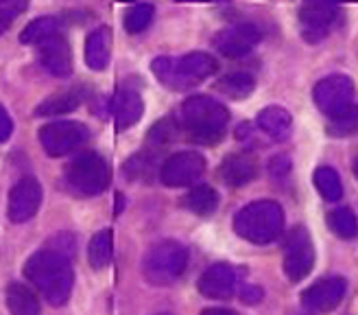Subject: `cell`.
<instances>
[{"label":"cell","instance_id":"6da1fadb","mask_svg":"<svg viewBox=\"0 0 358 315\" xmlns=\"http://www.w3.org/2000/svg\"><path fill=\"white\" fill-rule=\"evenodd\" d=\"M24 276L52 307H64L70 300V293H73L75 285V272L66 254L52 248L35 252L27 260Z\"/></svg>","mask_w":358,"mask_h":315},{"label":"cell","instance_id":"7a4b0ae2","mask_svg":"<svg viewBox=\"0 0 358 315\" xmlns=\"http://www.w3.org/2000/svg\"><path fill=\"white\" fill-rule=\"evenodd\" d=\"M229 122L225 105L208 94H194L179 110V125L196 145H217L223 140Z\"/></svg>","mask_w":358,"mask_h":315},{"label":"cell","instance_id":"3957f363","mask_svg":"<svg viewBox=\"0 0 358 315\" xmlns=\"http://www.w3.org/2000/svg\"><path fill=\"white\" fill-rule=\"evenodd\" d=\"M151 70L157 81L166 85L169 90L184 92L217 73L219 62L208 52L194 50L184 57H157L153 59Z\"/></svg>","mask_w":358,"mask_h":315},{"label":"cell","instance_id":"277c9868","mask_svg":"<svg viewBox=\"0 0 358 315\" xmlns=\"http://www.w3.org/2000/svg\"><path fill=\"white\" fill-rule=\"evenodd\" d=\"M282 230L284 210L273 200H258L247 204L234 217V232L254 245H266L275 241Z\"/></svg>","mask_w":358,"mask_h":315},{"label":"cell","instance_id":"5b68a950","mask_svg":"<svg viewBox=\"0 0 358 315\" xmlns=\"http://www.w3.org/2000/svg\"><path fill=\"white\" fill-rule=\"evenodd\" d=\"M66 188L77 197H96L110 184V164L96 151L79 153L66 167Z\"/></svg>","mask_w":358,"mask_h":315},{"label":"cell","instance_id":"8992f818","mask_svg":"<svg viewBox=\"0 0 358 315\" xmlns=\"http://www.w3.org/2000/svg\"><path fill=\"white\" fill-rule=\"evenodd\" d=\"M188 267V250L179 241L155 243L142 260V274L151 285H173Z\"/></svg>","mask_w":358,"mask_h":315},{"label":"cell","instance_id":"52a82bcc","mask_svg":"<svg viewBox=\"0 0 358 315\" xmlns=\"http://www.w3.org/2000/svg\"><path fill=\"white\" fill-rule=\"evenodd\" d=\"M315 267V245L313 237L303 225L291 227L284 241V274L291 283H299Z\"/></svg>","mask_w":358,"mask_h":315},{"label":"cell","instance_id":"ba28073f","mask_svg":"<svg viewBox=\"0 0 358 315\" xmlns=\"http://www.w3.org/2000/svg\"><path fill=\"white\" fill-rule=\"evenodd\" d=\"M90 138V130L79 120H55L40 130V143L52 158L66 155Z\"/></svg>","mask_w":358,"mask_h":315},{"label":"cell","instance_id":"9c48e42d","mask_svg":"<svg viewBox=\"0 0 358 315\" xmlns=\"http://www.w3.org/2000/svg\"><path fill=\"white\" fill-rule=\"evenodd\" d=\"M313 97H315L317 108L326 116H330V118L341 116L343 112H348L352 108L354 83L345 75H330L315 85Z\"/></svg>","mask_w":358,"mask_h":315},{"label":"cell","instance_id":"30bf717a","mask_svg":"<svg viewBox=\"0 0 358 315\" xmlns=\"http://www.w3.org/2000/svg\"><path fill=\"white\" fill-rule=\"evenodd\" d=\"M206 171V160L196 151H179L173 153L159 169V180L171 188L190 186L201 178Z\"/></svg>","mask_w":358,"mask_h":315},{"label":"cell","instance_id":"8fae6325","mask_svg":"<svg viewBox=\"0 0 358 315\" xmlns=\"http://www.w3.org/2000/svg\"><path fill=\"white\" fill-rule=\"evenodd\" d=\"M338 22V9L336 5L328 3H306L303 0V7L299 11V27L301 35L306 42H321L326 40L332 33V29Z\"/></svg>","mask_w":358,"mask_h":315},{"label":"cell","instance_id":"7c38bea8","mask_svg":"<svg viewBox=\"0 0 358 315\" xmlns=\"http://www.w3.org/2000/svg\"><path fill=\"white\" fill-rule=\"evenodd\" d=\"M42 204V184L27 175L17 184H13L9 192V204H7V213L13 223H24L38 215Z\"/></svg>","mask_w":358,"mask_h":315},{"label":"cell","instance_id":"4fadbf2b","mask_svg":"<svg viewBox=\"0 0 358 315\" xmlns=\"http://www.w3.org/2000/svg\"><path fill=\"white\" fill-rule=\"evenodd\" d=\"M348 283L343 276H328L317 280L301 293V304L313 313H330L341 304Z\"/></svg>","mask_w":358,"mask_h":315},{"label":"cell","instance_id":"5bb4252c","mask_svg":"<svg viewBox=\"0 0 358 315\" xmlns=\"http://www.w3.org/2000/svg\"><path fill=\"white\" fill-rule=\"evenodd\" d=\"M260 38L262 35L258 27L243 22V24L227 27L214 35V48L221 55L236 59V57H245L247 52H252V48L260 42Z\"/></svg>","mask_w":358,"mask_h":315},{"label":"cell","instance_id":"9a60e30c","mask_svg":"<svg viewBox=\"0 0 358 315\" xmlns=\"http://www.w3.org/2000/svg\"><path fill=\"white\" fill-rule=\"evenodd\" d=\"M241 285V270L227 265V262H217L208 267L199 278V291L210 300H227L236 293Z\"/></svg>","mask_w":358,"mask_h":315},{"label":"cell","instance_id":"2e32d148","mask_svg":"<svg viewBox=\"0 0 358 315\" xmlns=\"http://www.w3.org/2000/svg\"><path fill=\"white\" fill-rule=\"evenodd\" d=\"M40 62L52 77H70L73 73V50L62 33L40 42Z\"/></svg>","mask_w":358,"mask_h":315},{"label":"cell","instance_id":"e0dca14e","mask_svg":"<svg viewBox=\"0 0 358 315\" xmlns=\"http://www.w3.org/2000/svg\"><path fill=\"white\" fill-rule=\"evenodd\" d=\"M219 175L221 180L227 184V186H245L252 180L258 178V160L256 155L252 153H231L227 155L221 169H219Z\"/></svg>","mask_w":358,"mask_h":315},{"label":"cell","instance_id":"ac0fdd59","mask_svg":"<svg viewBox=\"0 0 358 315\" xmlns=\"http://www.w3.org/2000/svg\"><path fill=\"white\" fill-rule=\"evenodd\" d=\"M112 108H114V118H116L118 130H129L142 118V114H145L142 97L136 90H131V88H120L114 97Z\"/></svg>","mask_w":358,"mask_h":315},{"label":"cell","instance_id":"d6986e66","mask_svg":"<svg viewBox=\"0 0 358 315\" xmlns=\"http://www.w3.org/2000/svg\"><path fill=\"white\" fill-rule=\"evenodd\" d=\"M112 55V31L107 27H99L90 33L85 42V64L92 70H103L110 64Z\"/></svg>","mask_w":358,"mask_h":315},{"label":"cell","instance_id":"ffe728a7","mask_svg":"<svg viewBox=\"0 0 358 315\" xmlns=\"http://www.w3.org/2000/svg\"><path fill=\"white\" fill-rule=\"evenodd\" d=\"M258 127L268 136L278 140V143H284L289 138L291 130H293V116L286 112L284 108H278V105H271V108H264L258 114Z\"/></svg>","mask_w":358,"mask_h":315},{"label":"cell","instance_id":"44dd1931","mask_svg":"<svg viewBox=\"0 0 358 315\" xmlns=\"http://www.w3.org/2000/svg\"><path fill=\"white\" fill-rule=\"evenodd\" d=\"M7 307L11 315H40L38 295L22 283H13L7 287Z\"/></svg>","mask_w":358,"mask_h":315},{"label":"cell","instance_id":"7402d4cb","mask_svg":"<svg viewBox=\"0 0 358 315\" xmlns=\"http://www.w3.org/2000/svg\"><path fill=\"white\" fill-rule=\"evenodd\" d=\"M83 101V92L79 88H73V90H66V92H57L48 99H44L40 103V108L35 110L38 116H55V114H66V112H73L77 110Z\"/></svg>","mask_w":358,"mask_h":315},{"label":"cell","instance_id":"603a6c76","mask_svg":"<svg viewBox=\"0 0 358 315\" xmlns=\"http://www.w3.org/2000/svg\"><path fill=\"white\" fill-rule=\"evenodd\" d=\"M184 206L190 210V213L199 215V217H208L212 215L219 206V192L212 186H194L188 195L184 197Z\"/></svg>","mask_w":358,"mask_h":315},{"label":"cell","instance_id":"cb8c5ba5","mask_svg":"<svg viewBox=\"0 0 358 315\" xmlns=\"http://www.w3.org/2000/svg\"><path fill=\"white\" fill-rule=\"evenodd\" d=\"M62 31V22L59 18H52V15H42V18H35L33 22H29L22 33H20V42L22 44H40L52 35H57Z\"/></svg>","mask_w":358,"mask_h":315},{"label":"cell","instance_id":"d4e9b609","mask_svg":"<svg viewBox=\"0 0 358 315\" xmlns=\"http://www.w3.org/2000/svg\"><path fill=\"white\" fill-rule=\"evenodd\" d=\"M217 90L227 99H247L256 90V79L249 73H229L217 81Z\"/></svg>","mask_w":358,"mask_h":315},{"label":"cell","instance_id":"484cf974","mask_svg":"<svg viewBox=\"0 0 358 315\" xmlns=\"http://www.w3.org/2000/svg\"><path fill=\"white\" fill-rule=\"evenodd\" d=\"M114 254V234L112 230H101L92 237L87 245V260L94 270H103L110 265Z\"/></svg>","mask_w":358,"mask_h":315},{"label":"cell","instance_id":"4316f807","mask_svg":"<svg viewBox=\"0 0 358 315\" xmlns=\"http://www.w3.org/2000/svg\"><path fill=\"white\" fill-rule=\"evenodd\" d=\"M315 186L321 192V197L328 202H336L343 195L341 178H338V173L332 167H319L315 171Z\"/></svg>","mask_w":358,"mask_h":315},{"label":"cell","instance_id":"83f0119b","mask_svg":"<svg viewBox=\"0 0 358 315\" xmlns=\"http://www.w3.org/2000/svg\"><path fill=\"white\" fill-rule=\"evenodd\" d=\"M328 227L341 239H356L358 237V219L352 208H336L328 215Z\"/></svg>","mask_w":358,"mask_h":315},{"label":"cell","instance_id":"f1b7e54d","mask_svg":"<svg viewBox=\"0 0 358 315\" xmlns=\"http://www.w3.org/2000/svg\"><path fill=\"white\" fill-rule=\"evenodd\" d=\"M155 15V9L153 5H147V3H140V5H134L127 13H124V29L129 33H140L145 31L151 20Z\"/></svg>","mask_w":358,"mask_h":315},{"label":"cell","instance_id":"f546056e","mask_svg":"<svg viewBox=\"0 0 358 315\" xmlns=\"http://www.w3.org/2000/svg\"><path fill=\"white\" fill-rule=\"evenodd\" d=\"M356 132H358V108H354V105L341 116H334L328 125L330 136H352Z\"/></svg>","mask_w":358,"mask_h":315},{"label":"cell","instance_id":"4dcf8cb0","mask_svg":"<svg viewBox=\"0 0 358 315\" xmlns=\"http://www.w3.org/2000/svg\"><path fill=\"white\" fill-rule=\"evenodd\" d=\"M291 171V160L286 155H275L271 162H268V173H271V178L280 180L284 175H289Z\"/></svg>","mask_w":358,"mask_h":315},{"label":"cell","instance_id":"1f68e13d","mask_svg":"<svg viewBox=\"0 0 358 315\" xmlns=\"http://www.w3.org/2000/svg\"><path fill=\"white\" fill-rule=\"evenodd\" d=\"M24 5H27V3H20V5H15V7H0V35H3V33L11 27L13 15H15L17 11H22Z\"/></svg>","mask_w":358,"mask_h":315},{"label":"cell","instance_id":"d6a6232c","mask_svg":"<svg viewBox=\"0 0 358 315\" xmlns=\"http://www.w3.org/2000/svg\"><path fill=\"white\" fill-rule=\"evenodd\" d=\"M11 132H13L11 116H9V112L5 110V105L0 103V143H7V140L11 138Z\"/></svg>","mask_w":358,"mask_h":315},{"label":"cell","instance_id":"836d02e7","mask_svg":"<svg viewBox=\"0 0 358 315\" xmlns=\"http://www.w3.org/2000/svg\"><path fill=\"white\" fill-rule=\"evenodd\" d=\"M241 300L245 304H258L262 300V289H258V287H247V289H243Z\"/></svg>","mask_w":358,"mask_h":315},{"label":"cell","instance_id":"e575fe53","mask_svg":"<svg viewBox=\"0 0 358 315\" xmlns=\"http://www.w3.org/2000/svg\"><path fill=\"white\" fill-rule=\"evenodd\" d=\"M201 315H236V313L229 309H206Z\"/></svg>","mask_w":358,"mask_h":315},{"label":"cell","instance_id":"d590c367","mask_svg":"<svg viewBox=\"0 0 358 315\" xmlns=\"http://www.w3.org/2000/svg\"><path fill=\"white\" fill-rule=\"evenodd\" d=\"M179 3H227V0H179Z\"/></svg>","mask_w":358,"mask_h":315},{"label":"cell","instance_id":"8d00e7d4","mask_svg":"<svg viewBox=\"0 0 358 315\" xmlns=\"http://www.w3.org/2000/svg\"><path fill=\"white\" fill-rule=\"evenodd\" d=\"M352 171H354V175H356V180H358V158L354 160V164H352Z\"/></svg>","mask_w":358,"mask_h":315},{"label":"cell","instance_id":"74e56055","mask_svg":"<svg viewBox=\"0 0 358 315\" xmlns=\"http://www.w3.org/2000/svg\"><path fill=\"white\" fill-rule=\"evenodd\" d=\"M9 3H13V0H0V7H7Z\"/></svg>","mask_w":358,"mask_h":315},{"label":"cell","instance_id":"f35d334b","mask_svg":"<svg viewBox=\"0 0 358 315\" xmlns=\"http://www.w3.org/2000/svg\"><path fill=\"white\" fill-rule=\"evenodd\" d=\"M336 3H358V0H336Z\"/></svg>","mask_w":358,"mask_h":315},{"label":"cell","instance_id":"ab89813d","mask_svg":"<svg viewBox=\"0 0 358 315\" xmlns=\"http://www.w3.org/2000/svg\"><path fill=\"white\" fill-rule=\"evenodd\" d=\"M157 315H171V313H157Z\"/></svg>","mask_w":358,"mask_h":315}]
</instances>
